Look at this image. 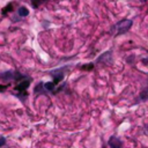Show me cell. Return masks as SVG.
Wrapping results in <instances>:
<instances>
[{"label": "cell", "instance_id": "obj_1", "mask_svg": "<svg viewBox=\"0 0 148 148\" xmlns=\"http://www.w3.org/2000/svg\"><path fill=\"white\" fill-rule=\"evenodd\" d=\"M132 21L131 20H123L120 22H118L114 27L113 30L116 31V35H120V34H125L126 31L130 30V28L132 27Z\"/></svg>", "mask_w": 148, "mask_h": 148}, {"label": "cell", "instance_id": "obj_2", "mask_svg": "<svg viewBox=\"0 0 148 148\" xmlns=\"http://www.w3.org/2000/svg\"><path fill=\"white\" fill-rule=\"evenodd\" d=\"M109 147L110 148H121V141L116 136H111L109 139Z\"/></svg>", "mask_w": 148, "mask_h": 148}, {"label": "cell", "instance_id": "obj_3", "mask_svg": "<svg viewBox=\"0 0 148 148\" xmlns=\"http://www.w3.org/2000/svg\"><path fill=\"white\" fill-rule=\"evenodd\" d=\"M111 58H112V54L111 52H105L104 54H102L99 58H98V62H103V64H110L111 62Z\"/></svg>", "mask_w": 148, "mask_h": 148}, {"label": "cell", "instance_id": "obj_4", "mask_svg": "<svg viewBox=\"0 0 148 148\" xmlns=\"http://www.w3.org/2000/svg\"><path fill=\"white\" fill-rule=\"evenodd\" d=\"M51 74L54 76V81H53L54 84H57L58 82H60L62 80V77H64V72L62 71H56V72H52Z\"/></svg>", "mask_w": 148, "mask_h": 148}, {"label": "cell", "instance_id": "obj_5", "mask_svg": "<svg viewBox=\"0 0 148 148\" xmlns=\"http://www.w3.org/2000/svg\"><path fill=\"white\" fill-rule=\"evenodd\" d=\"M29 83H30V81H28V80H23L22 82H20L17 86H16V90H18V91H25V89L29 87Z\"/></svg>", "mask_w": 148, "mask_h": 148}, {"label": "cell", "instance_id": "obj_6", "mask_svg": "<svg viewBox=\"0 0 148 148\" xmlns=\"http://www.w3.org/2000/svg\"><path fill=\"white\" fill-rule=\"evenodd\" d=\"M17 14L20 15V16H22V17H24V16H28V14H29V10H28V8H25V7H20L18 8V10H17Z\"/></svg>", "mask_w": 148, "mask_h": 148}, {"label": "cell", "instance_id": "obj_7", "mask_svg": "<svg viewBox=\"0 0 148 148\" xmlns=\"http://www.w3.org/2000/svg\"><path fill=\"white\" fill-rule=\"evenodd\" d=\"M13 79V73L12 72H6L2 74V80H9Z\"/></svg>", "mask_w": 148, "mask_h": 148}, {"label": "cell", "instance_id": "obj_8", "mask_svg": "<svg viewBox=\"0 0 148 148\" xmlns=\"http://www.w3.org/2000/svg\"><path fill=\"white\" fill-rule=\"evenodd\" d=\"M45 1H47V0H31V3H32V6L36 8V7H38L39 5H42L43 2H45Z\"/></svg>", "mask_w": 148, "mask_h": 148}, {"label": "cell", "instance_id": "obj_9", "mask_svg": "<svg viewBox=\"0 0 148 148\" xmlns=\"http://www.w3.org/2000/svg\"><path fill=\"white\" fill-rule=\"evenodd\" d=\"M54 86H56V84H54L53 82H46V83L44 84V87H45L46 90H53Z\"/></svg>", "mask_w": 148, "mask_h": 148}, {"label": "cell", "instance_id": "obj_10", "mask_svg": "<svg viewBox=\"0 0 148 148\" xmlns=\"http://www.w3.org/2000/svg\"><path fill=\"white\" fill-rule=\"evenodd\" d=\"M12 8H13V5H12V3H8V5L6 6V8H3L2 13H3V14H6V12H8V10H12Z\"/></svg>", "mask_w": 148, "mask_h": 148}, {"label": "cell", "instance_id": "obj_11", "mask_svg": "<svg viewBox=\"0 0 148 148\" xmlns=\"http://www.w3.org/2000/svg\"><path fill=\"white\" fill-rule=\"evenodd\" d=\"M5 142H6L5 138H3V136H0V147H1V146H3V145H5Z\"/></svg>", "mask_w": 148, "mask_h": 148}, {"label": "cell", "instance_id": "obj_12", "mask_svg": "<svg viewBox=\"0 0 148 148\" xmlns=\"http://www.w3.org/2000/svg\"><path fill=\"white\" fill-rule=\"evenodd\" d=\"M5 88H6L5 86H0V90H1V91H3V90H5Z\"/></svg>", "mask_w": 148, "mask_h": 148}, {"label": "cell", "instance_id": "obj_13", "mask_svg": "<svg viewBox=\"0 0 148 148\" xmlns=\"http://www.w3.org/2000/svg\"><path fill=\"white\" fill-rule=\"evenodd\" d=\"M142 1H146V0H142Z\"/></svg>", "mask_w": 148, "mask_h": 148}]
</instances>
